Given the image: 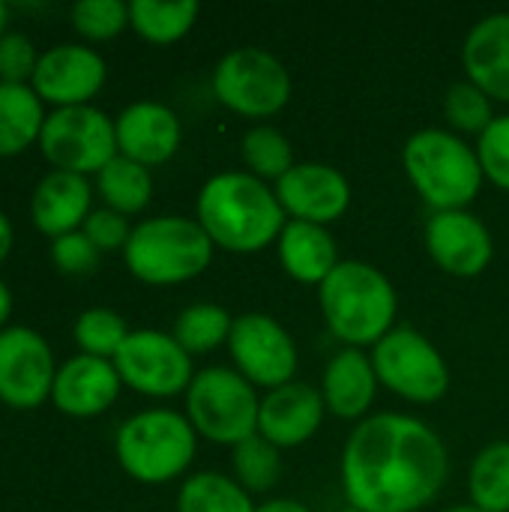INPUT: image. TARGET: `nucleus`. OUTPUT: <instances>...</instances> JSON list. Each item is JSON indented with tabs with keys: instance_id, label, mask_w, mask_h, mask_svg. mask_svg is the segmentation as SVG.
Listing matches in <instances>:
<instances>
[{
	"instance_id": "nucleus-26",
	"label": "nucleus",
	"mask_w": 509,
	"mask_h": 512,
	"mask_svg": "<svg viewBox=\"0 0 509 512\" xmlns=\"http://www.w3.org/2000/svg\"><path fill=\"white\" fill-rule=\"evenodd\" d=\"M198 18V3L180 0V3H159V0H135L129 3V27L153 42V45H171L183 39Z\"/></svg>"
},
{
	"instance_id": "nucleus-21",
	"label": "nucleus",
	"mask_w": 509,
	"mask_h": 512,
	"mask_svg": "<svg viewBox=\"0 0 509 512\" xmlns=\"http://www.w3.org/2000/svg\"><path fill=\"white\" fill-rule=\"evenodd\" d=\"M462 63L474 87L489 99L509 102V12H495L471 27Z\"/></svg>"
},
{
	"instance_id": "nucleus-3",
	"label": "nucleus",
	"mask_w": 509,
	"mask_h": 512,
	"mask_svg": "<svg viewBox=\"0 0 509 512\" xmlns=\"http://www.w3.org/2000/svg\"><path fill=\"white\" fill-rule=\"evenodd\" d=\"M321 312L336 339L351 348L378 345L396 321V288L390 279L363 261H339L318 288Z\"/></svg>"
},
{
	"instance_id": "nucleus-2",
	"label": "nucleus",
	"mask_w": 509,
	"mask_h": 512,
	"mask_svg": "<svg viewBox=\"0 0 509 512\" xmlns=\"http://www.w3.org/2000/svg\"><path fill=\"white\" fill-rule=\"evenodd\" d=\"M198 225L213 246L249 255L279 240L288 222L276 192L267 189L264 180L243 171H225L201 186Z\"/></svg>"
},
{
	"instance_id": "nucleus-43",
	"label": "nucleus",
	"mask_w": 509,
	"mask_h": 512,
	"mask_svg": "<svg viewBox=\"0 0 509 512\" xmlns=\"http://www.w3.org/2000/svg\"><path fill=\"white\" fill-rule=\"evenodd\" d=\"M444 512H483V510H477V507H453V510H444Z\"/></svg>"
},
{
	"instance_id": "nucleus-5",
	"label": "nucleus",
	"mask_w": 509,
	"mask_h": 512,
	"mask_svg": "<svg viewBox=\"0 0 509 512\" xmlns=\"http://www.w3.org/2000/svg\"><path fill=\"white\" fill-rule=\"evenodd\" d=\"M123 258L129 273L147 285H180L210 267L213 240L198 219L156 216L132 228Z\"/></svg>"
},
{
	"instance_id": "nucleus-37",
	"label": "nucleus",
	"mask_w": 509,
	"mask_h": 512,
	"mask_svg": "<svg viewBox=\"0 0 509 512\" xmlns=\"http://www.w3.org/2000/svg\"><path fill=\"white\" fill-rule=\"evenodd\" d=\"M51 261L60 273L84 276L99 267V249L84 237V231H72L51 240Z\"/></svg>"
},
{
	"instance_id": "nucleus-13",
	"label": "nucleus",
	"mask_w": 509,
	"mask_h": 512,
	"mask_svg": "<svg viewBox=\"0 0 509 512\" xmlns=\"http://www.w3.org/2000/svg\"><path fill=\"white\" fill-rule=\"evenodd\" d=\"M57 378L48 342L30 327L0 330V402L18 411L39 408L51 399Z\"/></svg>"
},
{
	"instance_id": "nucleus-11",
	"label": "nucleus",
	"mask_w": 509,
	"mask_h": 512,
	"mask_svg": "<svg viewBox=\"0 0 509 512\" xmlns=\"http://www.w3.org/2000/svg\"><path fill=\"white\" fill-rule=\"evenodd\" d=\"M120 381L141 396L168 399L192 384V357L180 348L171 333L135 330L111 360Z\"/></svg>"
},
{
	"instance_id": "nucleus-28",
	"label": "nucleus",
	"mask_w": 509,
	"mask_h": 512,
	"mask_svg": "<svg viewBox=\"0 0 509 512\" xmlns=\"http://www.w3.org/2000/svg\"><path fill=\"white\" fill-rule=\"evenodd\" d=\"M246 489L237 480L204 471L183 483L177 495V512H255Z\"/></svg>"
},
{
	"instance_id": "nucleus-10",
	"label": "nucleus",
	"mask_w": 509,
	"mask_h": 512,
	"mask_svg": "<svg viewBox=\"0 0 509 512\" xmlns=\"http://www.w3.org/2000/svg\"><path fill=\"white\" fill-rule=\"evenodd\" d=\"M372 366L378 384L417 405L438 402L450 387V369L444 357L414 327H393L375 345Z\"/></svg>"
},
{
	"instance_id": "nucleus-1",
	"label": "nucleus",
	"mask_w": 509,
	"mask_h": 512,
	"mask_svg": "<svg viewBox=\"0 0 509 512\" xmlns=\"http://www.w3.org/2000/svg\"><path fill=\"white\" fill-rule=\"evenodd\" d=\"M447 447L432 426L405 414L363 420L342 456L345 498L360 512L423 510L447 483Z\"/></svg>"
},
{
	"instance_id": "nucleus-12",
	"label": "nucleus",
	"mask_w": 509,
	"mask_h": 512,
	"mask_svg": "<svg viewBox=\"0 0 509 512\" xmlns=\"http://www.w3.org/2000/svg\"><path fill=\"white\" fill-rule=\"evenodd\" d=\"M228 348L234 357L237 372L255 387L276 390L282 384H291L297 372V348L288 330L273 321L270 315L252 312L234 321Z\"/></svg>"
},
{
	"instance_id": "nucleus-24",
	"label": "nucleus",
	"mask_w": 509,
	"mask_h": 512,
	"mask_svg": "<svg viewBox=\"0 0 509 512\" xmlns=\"http://www.w3.org/2000/svg\"><path fill=\"white\" fill-rule=\"evenodd\" d=\"M45 120L42 99L30 84H0V159L36 144Z\"/></svg>"
},
{
	"instance_id": "nucleus-32",
	"label": "nucleus",
	"mask_w": 509,
	"mask_h": 512,
	"mask_svg": "<svg viewBox=\"0 0 509 512\" xmlns=\"http://www.w3.org/2000/svg\"><path fill=\"white\" fill-rule=\"evenodd\" d=\"M126 336H129L126 321L111 309H87L75 321V342H78L81 354H87V357L114 360L117 351L123 348Z\"/></svg>"
},
{
	"instance_id": "nucleus-34",
	"label": "nucleus",
	"mask_w": 509,
	"mask_h": 512,
	"mask_svg": "<svg viewBox=\"0 0 509 512\" xmlns=\"http://www.w3.org/2000/svg\"><path fill=\"white\" fill-rule=\"evenodd\" d=\"M72 27L90 39L105 42L129 27V3L120 0H78L72 6Z\"/></svg>"
},
{
	"instance_id": "nucleus-30",
	"label": "nucleus",
	"mask_w": 509,
	"mask_h": 512,
	"mask_svg": "<svg viewBox=\"0 0 509 512\" xmlns=\"http://www.w3.org/2000/svg\"><path fill=\"white\" fill-rule=\"evenodd\" d=\"M240 153L252 177L258 180H282L294 168L291 141L273 126H255L243 135Z\"/></svg>"
},
{
	"instance_id": "nucleus-8",
	"label": "nucleus",
	"mask_w": 509,
	"mask_h": 512,
	"mask_svg": "<svg viewBox=\"0 0 509 512\" xmlns=\"http://www.w3.org/2000/svg\"><path fill=\"white\" fill-rule=\"evenodd\" d=\"M216 99L234 114L261 120L279 114L291 99V75L264 48H234L213 72Z\"/></svg>"
},
{
	"instance_id": "nucleus-7",
	"label": "nucleus",
	"mask_w": 509,
	"mask_h": 512,
	"mask_svg": "<svg viewBox=\"0 0 509 512\" xmlns=\"http://www.w3.org/2000/svg\"><path fill=\"white\" fill-rule=\"evenodd\" d=\"M258 408L255 387L234 369H204L186 390V420L213 444L237 447L258 435Z\"/></svg>"
},
{
	"instance_id": "nucleus-4",
	"label": "nucleus",
	"mask_w": 509,
	"mask_h": 512,
	"mask_svg": "<svg viewBox=\"0 0 509 512\" xmlns=\"http://www.w3.org/2000/svg\"><path fill=\"white\" fill-rule=\"evenodd\" d=\"M402 165L414 189L435 213L465 210L483 186L477 150L447 129L414 132L402 150Z\"/></svg>"
},
{
	"instance_id": "nucleus-18",
	"label": "nucleus",
	"mask_w": 509,
	"mask_h": 512,
	"mask_svg": "<svg viewBox=\"0 0 509 512\" xmlns=\"http://www.w3.org/2000/svg\"><path fill=\"white\" fill-rule=\"evenodd\" d=\"M324 411V399L315 387L300 381L282 384L261 399L258 435L273 447H300L318 432Z\"/></svg>"
},
{
	"instance_id": "nucleus-35",
	"label": "nucleus",
	"mask_w": 509,
	"mask_h": 512,
	"mask_svg": "<svg viewBox=\"0 0 509 512\" xmlns=\"http://www.w3.org/2000/svg\"><path fill=\"white\" fill-rule=\"evenodd\" d=\"M477 159L483 177H489L498 189L509 192V114L495 117L489 129L477 141Z\"/></svg>"
},
{
	"instance_id": "nucleus-40",
	"label": "nucleus",
	"mask_w": 509,
	"mask_h": 512,
	"mask_svg": "<svg viewBox=\"0 0 509 512\" xmlns=\"http://www.w3.org/2000/svg\"><path fill=\"white\" fill-rule=\"evenodd\" d=\"M12 243H15L12 222H9V216H3V213H0V264L9 258V252H12Z\"/></svg>"
},
{
	"instance_id": "nucleus-38",
	"label": "nucleus",
	"mask_w": 509,
	"mask_h": 512,
	"mask_svg": "<svg viewBox=\"0 0 509 512\" xmlns=\"http://www.w3.org/2000/svg\"><path fill=\"white\" fill-rule=\"evenodd\" d=\"M84 237L99 249V252H114V249H126L129 237H132V228L126 222V216L102 207V210H93L87 216V222L81 225Z\"/></svg>"
},
{
	"instance_id": "nucleus-22",
	"label": "nucleus",
	"mask_w": 509,
	"mask_h": 512,
	"mask_svg": "<svg viewBox=\"0 0 509 512\" xmlns=\"http://www.w3.org/2000/svg\"><path fill=\"white\" fill-rule=\"evenodd\" d=\"M321 387V399L330 414H336L339 420H360L372 408L378 390L372 357H366L360 348L339 351L327 363Z\"/></svg>"
},
{
	"instance_id": "nucleus-31",
	"label": "nucleus",
	"mask_w": 509,
	"mask_h": 512,
	"mask_svg": "<svg viewBox=\"0 0 509 512\" xmlns=\"http://www.w3.org/2000/svg\"><path fill=\"white\" fill-rule=\"evenodd\" d=\"M231 462H234L237 483L249 492H270L282 477L279 447H273L261 435H252L243 444H237Z\"/></svg>"
},
{
	"instance_id": "nucleus-36",
	"label": "nucleus",
	"mask_w": 509,
	"mask_h": 512,
	"mask_svg": "<svg viewBox=\"0 0 509 512\" xmlns=\"http://www.w3.org/2000/svg\"><path fill=\"white\" fill-rule=\"evenodd\" d=\"M39 54L24 33L0 36V84H27L36 72Z\"/></svg>"
},
{
	"instance_id": "nucleus-27",
	"label": "nucleus",
	"mask_w": 509,
	"mask_h": 512,
	"mask_svg": "<svg viewBox=\"0 0 509 512\" xmlns=\"http://www.w3.org/2000/svg\"><path fill=\"white\" fill-rule=\"evenodd\" d=\"M471 504L483 512H509V441L483 447L468 474Z\"/></svg>"
},
{
	"instance_id": "nucleus-6",
	"label": "nucleus",
	"mask_w": 509,
	"mask_h": 512,
	"mask_svg": "<svg viewBox=\"0 0 509 512\" xmlns=\"http://www.w3.org/2000/svg\"><path fill=\"white\" fill-rule=\"evenodd\" d=\"M195 429L177 411H141L129 417L114 441L120 468L144 483L162 486L177 480L195 459Z\"/></svg>"
},
{
	"instance_id": "nucleus-29",
	"label": "nucleus",
	"mask_w": 509,
	"mask_h": 512,
	"mask_svg": "<svg viewBox=\"0 0 509 512\" xmlns=\"http://www.w3.org/2000/svg\"><path fill=\"white\" fill-rule=\"evenodd\" d=\"M231 327H234V321H231V315L222 306H216V303H195V306H186L177 315L171 336L192 357V354L216 351L222 342H228Z\"/></svg>"
},
{
	"instance_id": "nucleus-33",
	"label": "nucleus",
	"mask_w": 509,
	"mask_h": 512,
	"mask_svg": "<svg viewBox=\"0 0 509 512\" xmlns=\"http://www.w3.org/2000/svg\"><path fill=\"white\" fill-rule=\"evenodd\" d=\"M444 114L450 120L453 129L468 132V135H483L489 129V123L495 120L492 114V99L474 87L471 81L453 84L444 96Z\"/></svg>"
},
{
	"instance_id": "nucleus-41",
	"label": "nucleus",
	"mask_w": 509,
	"mask_h": 512,
	"mask_svg": "<svg viewBox=\"0 0 509 512\" xmlns=\"http://www.w3.org/2000/svg\"><path fill=\"white\" fill-rule=\"evenodd\" d=\"M9 312H12V294H9L6 282L0 279V330H3V324L9 318Z\"/></svg>"
},
{
	"instance_id": "nucleus-42",
	"label": "nucleus",
	"mask_w": 509,
	"mask_h": 512,
	"mask_svg": "<svg viewBox=\"0 0 509 512\" xmlns=\"http://www.w3.org/2000/svg\"><path fill=\"white\" fill-rule=\"evenodd\" d=\"M6 18H9V6H6V3H0V36L6 33Z\"/></svg>"
},
{
	"instance_id": "nucleus-9",
	"label": "nucleus",
	"mask_w": 509,
	"mask_h": 512,
	"mask_svg": "<svg viewBox=\"0 0 509 512\" xmlns=\"http://www.w3.org/2000/svg\"><path fill=\"white\" fill-rule=\"evenodd\" d=\"M42 156L54 165V171L72 174H99L117 156V132L114 120L93 108H54L39 135Z\"/></svg>"
},
{
	"instance_id": "nucleus-15",
	"label": "nucleus",
	"mask_w": 509,
	"mask_h": 512,
	"mask_svg": "<svg viewBox=\"0 0 509 512\" xmlns=\"http://www.w3.org/2000/svg\"><path fill=\"white\" fill-rule=\"evenodd\" d=\"M276 198L294 222L327 225L336 222L351 204L348 180L324 165V162H303L294 165L282 180H276Z\"/></svg>"
},
{
	"instance_id": "nucleus-17",
	"label": "nucleus",
	"mask_w": 509,
	"mask_h": 512,
	"mask_svg": "<svg viewBox=\"0 0 509 512\" xmlns=\"http://www.w3.org/2000/svg\"><path fill=\"white\" fill-rule=\"evenodd\" d=\"M114 132L117 153L144 168L168 162L183 138L177 114L159 102H135L123 108L120 117L114 120Z\"/></svg>"
},
{
	"instance_id": "nucleus-23",
	"label": "nucleus",
	"mask_w": 509,
	"mask_h": 512,
	"mask_svg": "<svg viewBox=\"0 0 509 512\" xmlns=\"http://www.w3.org/2000/svg\"><path fill=\"white\" fill-rule=\"evenodd\" d=\"M279 261L291 279L321 288V282L336 270L339 252L324 225L291 219L279 234Z\"/></svg>"
},
{
	"instance_id": "nucleus-25",
	"label": "nucleus",
	"mask_w": 509,
	"mask_h": 512,
	"mask_svg": "<svg viewBox=\"0 0 509 512\" xmlns=\"http://www.w3.org/2000/svg\"><path fill=\"white\" fill-rule=\"evenodd\" d=\"M96 189L108 210H114L120 216H135L153 198V177H150V168L117 153L96 174Z\"/></svg>"
},
{
	"instance_id": "nucleus-14",
	"label": "nucleus",
	"mask_w": 509,
	"mask_h": 512,
	"mask_svg": "<svg viewBox=\"0 0 509 512\" xmlns=\"http://www.w3.org/2000/svg\"><path fill=\"white\" fill-rule=\"evenodd\" d=\"M108 75L105 60L87 45H54L39 54L36 72L30 78L33 93L57 108L90 105L102 90Z\"/></svg>"
},
{
	"instance_id": "nucleus-39",
	"label": "nucleus",
	"mask_w": 509,
	"mask_h": 512,
	"mask_svg": "<svg viewBox=\"0 0 509 512\" xmlns=\"http://www.w3.org/2000/svg\"><path fill=\"white\" fill-rule=\"evenodd\" d=\"M255 512H312L306 504L300 501H291V498H273L267 504H261Z\"/></svg>"
},
{
	"instance_id": "nucleus-44",
	"label": "nucleus",
	"mask_w": 509,
	"mask_h": 512,
	"mask_svg": "<svg viewBox=\"0 0 509 512\" xmlns=\"http://www.w3.org/2000/svg\"><path fill=\"white\" fill-rule=\"evenodd\" d=\"M339 512H360V510H354V507H348V510H339Z\"/></svg>"
},
{
	"instance_id": "nucleus-19",
	"label": "nucleus",
	"mask_w": 509,
	"mask_h": 512,
	"mask_svg": "<svg viewBox=\"0 0 509 512\" xmlns=\"http://www.w3.org/2000/svg\"><path fill=\"white\" fill-rule=\"evenodd\" d=\"M120 375L111 360L78 354L57 369L51 402L69 417H99L120 396Z\"/></svg>"
},
{
	"instance_id": "nucleus-20",
	"label": "nucleus",
	"mask_w": 509,
	"mask_h": 512,
	"mask_svg": "<svg viewBox=\"0 0 509 512\" xmlns=\"http://www.w3.org/2000/svg\"><path fill=\"white\" fill-rule=\"evenodd\" d=\"M90 204H93V189L87 177L72 171H51L33 189L30 216L45 237L57 240L63 234L78 231L87 222V216L93 213Z\"/></svg>"
},
{
	"instance_id": "nucleus-16",
	"label": "nucleus",
	"mask_w": 509,
	"mask_h": 512,
	"mask_svg": "<svg viewBox=\"0 0 509 512\" xmlns=\"http://www.w3.org/2000/svg\"><path fill=\"white\" fill-rule=\"evenodd\" d=\"M426 249L444 273L459 279L480 276L495 255L489 228L468 210L435 213L426 222Z\"/></svg>"
}]
</instances>
